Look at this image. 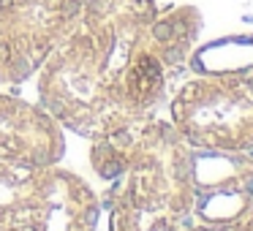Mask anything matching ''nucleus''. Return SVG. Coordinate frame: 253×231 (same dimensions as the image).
Instances as JSON below:
<instances>
[{"instance_id": "5", "label": "nucleus", "mask_w": 253, "mask_h": 231, "mask_svg": "<svg viewBox=\"0 0 253 231\" xmlns=\"http://www.w3.org/2000/svg\"><path fill=\"white\" fill-rule=\"evenodd\" d=\"M82 0H0V84H25L77 22Z\"/></svg>"}, {"instance_id": "4", "label": "nucleus", "mask_w": 253, "mask_h": 231, "mask_svg": "<svg viewBox=\"0 0 253 231\" xmlns=\"http://www.w3.org/2000/svg\"><path fill=\"white\" fill-rule=\"evenodd\" d=\"M169 122L212 153H253V71L196 74L169 95Z\"/></svg>"}, {"instance_id": "7", "label": "nucleus", "mask_w": 253, "mask_h": 231, "mask_svg": "<svg viewBox=\"0 0 253 231\" xmlns=\"http://www.w3.org/2000/svg\"><path fill=\"white\" fill-rule=\"evenodd\" d=\"M191 66L196 74L212 71H253V38H226L204 49H193Z\"/></svg>"}, {"instance_id": "3", "label": "nucleus", "mask_w": 253, "mask_h": 231, "mask_svg": "<svg viewBox=\"0 0 253 231\" xmlns=\"http://www.w3.org/2000/svg\"><path fill=\"white\" fill-rule=\"evenodd\" d=\"M101 196L60 163L0 160V231H95Z\"/></svg>"}, {"instance_id": "1", "label": "nucleus", "mask_w": 253, "mask_h": 231, "mask_svg": "<svg viewBox=\"0 0 253 231\" xmlns=\"http://www.w3.org/2000/svg\"><path fill=\"white\" fill-rule=\"evenodd\" d=\"M199 33L193 6L161 11L158 0H82L77 22L36 74L39 104L63 131L90 142L155 117Z\"/></svg>"}, {"instance_id": "2", "label": "nucleus", "mask_w": 253, "mask_h": 231, "mask_svg": "<svg viewBox=\"0 0 253 231\" xmlns=\"http://www.w3.org/2000/svg\"><path fill=\"white\" fill-rule=\"evenodd\" d=\"M109 231H253V153L199 150L169 120L93 139Z\"/></svg>"}, {"instance_id": "6", "label": "nucleus", "mask_w": 253, "mask_h": 231, "mask_svg": "<svg viewBox=\"0 0 253 231\" xmlns=\"http://www.w3.org/2000/svg\"><path fill=\"white\" fill-rule=\"evenodd\" d=\"M66 133L41 104L0 93V160L60 163Z\"/></svg>"}]
</instances>
